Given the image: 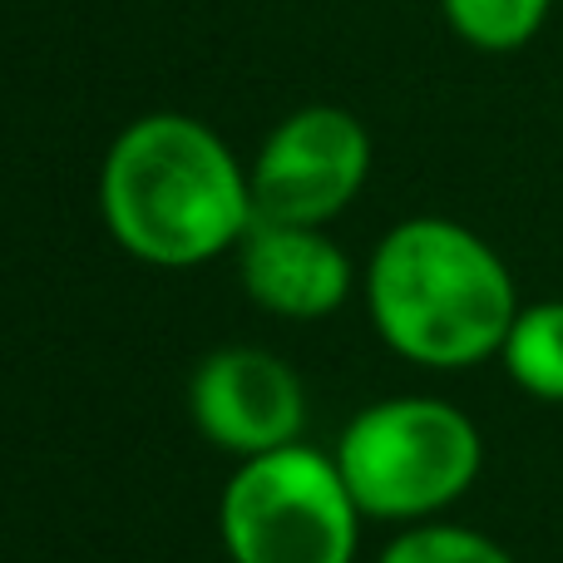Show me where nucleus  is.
I'll use <instances>...</instances> for the list:
<instances>
[{"label":"nucleus","mask_w":563,"mask_h":563,"mask_svg":"<svg viewBox=\"0 0 563 563\" xmlns=\"http://www.w3.org/2000/svg\"><path fill=\"white\" fill-rule=\"evenodd\" d=\"M99 213L129 257L148 267H198L253 228V184L233 148L188 114H144L109 144Z\"/></svg>","instance_id":"obj_1"},{"label":"nucleus","mask_w":563,"mask_h":563,"mask_svg":"<svg viewBox=\"0 0 563 563\" xmlns=\"http://www.w3.org/2000/svg\"><path fill=\"white\" fill-rule=\"evenodd\" d=\"M366 311L396 356L460 371L499 356L519 291L505 257L465 223L406 218L371 253Z\"/></svg>","instance_id":"obj_2"},{"label":"nucleus","mask_w":563,"mask_h":563,"mask_svg":"<svg viewBox=\"0 0 563 563\" xmlns=\"http://www.w3.org/2000/svg\"><path fill=\"white\" fill-rule=\"evenodd\" d=\"M336 470L371 519H430L455 505L485 465L475 420L435 396H390L366 406L336 440Z\"/></svg>","instance_id":"obj_3"},{"label":"nucleus","mask_w":563,"mask_h":563,"mask_svg":"<svg viewBox=\"0 0 563 563\" xmlns=\"http://www.w3.org/2000/svg\"><path fill=\"white\" fill-rule=\"evenodd\" d=\"M218 529L233 563H351L361 509L336 460L297 440L238 465Z\"/></svg>","instance_id":"obj_4"},{"label":"nucleus","mask_w":563,"mask_h":563,"mask_svg":"<svg viewBox=\"0 0 563 563\" xmlns=\"http://www.w3.org/2000/svg\"><path fill=\"white\" fill-rule=\"evenodd\" d=\"M371 174V134L336 104H307L287 114L257 148L247 184L257 218L321 228L361 194Z\"/></svg>","instance_id":"obj_5"},{"label":"nucleus","mask_w":563,"mask_h":563,"mask_svg":"<svg viewBox=\"0 0 563 563\" xmlns=\"http://www.w3.org/2000/svg\"><path fill=\"white\" fill-rule=\"evenodd\" d=\"M188 406H194L198 430L238 460L297 445L301 420H307V396H301L297 371L257 346L213 351L194 371Z\"/></svg>","instance_id":"obj_6"},{"label":"nucleus","mask_w":563,"mask_h":563,"mask_svg":"<svg viewBox=\"0 0 563 563\" xmlns=\"http://www.w3.org/2000/svg\"><path fill=\"white\" fill-rule=\"evenodd\" d=\"M238 277L263 311L317 321L346 301L351 257L321 228L253 218V228L238 243Z\"/></svg>","instance_id":"obj_7"},{"label":"nucleus","mask_w":563,"mask_h":563,"mask_svg":"<svg viewBox=\"0 0 563 563\" xmlns=\"http://www.w3.org/2000/svg\"><path fill=\"white\" fill-rule=\"evenodd\" d=\"M509 380L534 400H563V301L519 307L505 346H499Z\"/></svg>","instance_id":"obj_8"},{"label":"nucleus","mask_w":563,"mask_h":563,"mask_svg":"<svg viewBox=\"0 0 563 563\" xmlns=\"http://www.w3.org/2000/svg\"><path fill=\"white\" fill-rule=\"evenodd\" d=\"M549 5H554V0H440L450 30H455L465 45L485 49V55L525 49L529 40L544 30Z\"/></svg>","instance_id":"obj_9"},{"label":"nucleus","mask_w":563,"mask_h":563,"mask_svg":"<svg viewBox=\"0 0 563 563\" xmlns=\"http://www.w3.org/2000/svg\"><path fill=\"white\" fill-rule=\"evenodd\" d=\"M380 563H515L505 544L465 525H420L386 544Z\"/></svg>","instance_id":"obj_10"}]
</instances>
